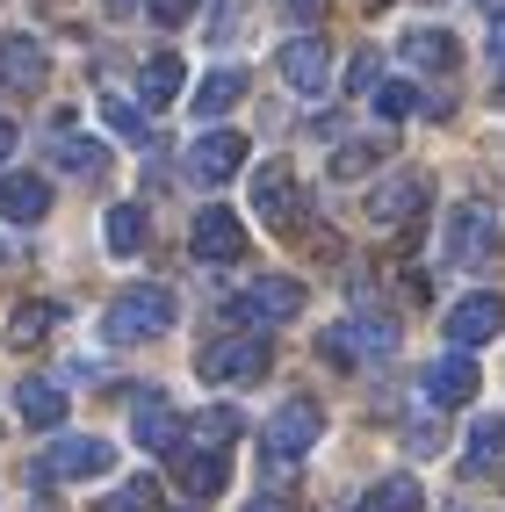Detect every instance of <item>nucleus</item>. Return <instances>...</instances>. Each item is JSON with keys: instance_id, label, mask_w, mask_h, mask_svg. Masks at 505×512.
<instances>
[{"instance_id": "36", "label": "nucleus", "mask_w": 505, "mask_h": 512, "mask_svg": "<svg viewBox=\"0 0 505 512\" xmlns=\"http://www.w3.org/2000/svg\"><path fill=\"white\" fill-rule=\"evenodd\" d=\"M282 15H289V22H318L325 0H282Z\"/></svg>"}, {"instance_id": "16", "label": "nucleus", "mask_w": 505, "mask_h": 512, "mask_svg": "<svg viewBox=\"0 0 505 512\" xmlns=\"http://www.w3.org/2000/svg\"><path fill=\"white\" fill-rule=\"evenodd\" d=\"M174 476H181L188 498H217V491L231 484V455H224V448H195V440H181V448H174Z\"/></svg>"}, {"instance_id": "30", "label": "nucleus", "mask_w": 505, "mask_h": 512, "mask_svg": "<svg viewBox=\"0 0 505 512\" xmlns=\"http://www.w3.org/2000/svg\"><path fill=\"white\" fill-rule=\"evenodd\" d=\"M51 159H58V166H65V174H73V181H94L101 166H109V152H101L94 138H65V145H58Z\"/></svg>"}, {"instance_id": "37", "label": "nucleus", "mask_w": 505, "mask_h": 512, "mask_svg": "<svg viewBox=\"0 0 505 512\" xmlns=\"http://www.w3.org/2000/svg\"><path fill=\"white\" fill-rule=\"evenodd\" d=\"M484 51H491V65H498V73H505V22H491V44H484Z\"/></svg>"}, {"instance_id": "42", "label": "nucleus", "mask_w": 505, "mask_h": 512, "mask_svg": "<svg viewBox=\"0 0 505 512\" xmlns=\"http://www.w3.org/2000/svg\"><path fill=\"white\" fill-rule=\"evenodd\" d=\"M498 101H505V73H498Z\"/></svg>"}, {"instance_id": "24", "label": "nucleus", "mask_w": 505, "mask_h": 512, "mask_svg": "<svg viewBox=\"0 0 505 512\" xmlns=\"http://www.w3.org/2000/svg\"><path fill=\"white\" fill-rule=\"evenodd\" d=\"M51 332H58V303H22V311L8 318V347L29 354V347H44Z\"/></svg>"}, {"instance_id": "1", "label": "nucleus", "mask_w": 505, "mask_h": 512, "mask_svg": "<svg viewBox=\"0 0 505 512\" xmlns=\"http://www.w3.org/2000/svg\"><path fill=\"white\" fill-rule=\"evenodd\" d=\"M181 318V303L166 282H138V289H123L109 311H101V332H109V347H138V339H166Z\"/></svg>"}, {"instance_id": "29", "label": "nucleus", "mask_w": 505, "mask_h": 512, "mask_svg": "<svg viewBox=\"0 0 505 512\" xmlns=\"http://www.w3.org/2000/svg\"><path fill=\"white\" fill-rule=\"evenodd\" d=\"M469 476H477V469H498L505 462V419H477V426H469Z\"/></svg>"}, {"instance_id": "26", "label": "nucleus", "mask_w": 505, "mask_h": 512, "mask_svg": "<svg viewBox=\"0 0 505 512\" xmlns=\"http://www.w3.org/2000/svg\"><path fill=\"white\" fill-rule=\"evenodd\" d=\"M383 159H390V138H354V145L332 152V181H361L368 166H383Z\"/></svg>"}, {"instance_id": "4", "label": "nucleus", "mask_w": 505, "mask_h": 512, "mask_svg": "<svg viewBox=\"0 0 505 512\" xmlns=\"http://www.w3.org/2000/svg\"><path fill=\"white\" fill-rule=\"evenodd\" d=\"M267 361H275V347L260 332H231V339H210L195 354V375L202 383H253V375H267Z\"/></svg>"}, {"instance_id": "25", "label": "nucleus", "mask_w": 505, "mask_h": 512, "mask_svg": "<svg viewBox=\"0 0 505 512\" xmlns=\"http://www.w3.org/2000/svg\"><path fill=\"white\" fill-rule=\"evenodd\" d=\"M239 101H246V73L224 65V73H210L195 87V116H224V109H239Z\"/></svg>"}, {"instance_id": "8", "label": "nucleus", "mask_w": 505, "mask_h": 512, "mask_svg": "<svg viewBox=\"0 0 505 512\" xmlns=\"http://www.w3.org/2000/svg\"><path fill=\"white\" fill-rule=\"evenodd\" d=\"M253 217L267 224V231H296V217H303V188H296V166L289 159H267V166H253Z\"/></svg>"}, {"instance_id": "14", "label": "nucleus", "mask_w": 505, "mask_h": 512, "mask_svg": "<svg viewBox=\"0 0 505 512\" xmlns=\"http://www.w3.org/2000/svg\"><path fill=\"white\" fill-rule=\"evenodd\" d=\"M419 397L441 404V412H448V404H469V397H477V361H469V354L426 361V368H419Z\"/></svg>"}, {"instance_id": "41", "label": "nucleus", "mask_w": 505, "mask_h": 512, "mask_svg": "<svg viewBox=\"0 0 505 512\" xmlns=\"http://www.w3.org/2000/svg\"><path fill=\"white\" fill-rule=\"evenodd\" d=\"M477 8H484V15H498V22H505V0H477Z\"/></svg>"}, {"instance_id": "23", "label": "nucleus", "mask_w": 505, "mask_h": 512, "mask_svg": "<svg viewBox=\"0 0 505 512\" xmlns=\"http://www.w3.org/2000/svg\"><path fill=\"white\" fill-rule=\"evenodd\" d=\"M101 246H109L116 260H130L145 246V210H138V202H116V210L101 217Z\"/></svg>"}, {"instance_id": "7", "label": "nucleus", "mask_w": 505, "mask_h": 512, "mask_svg": "<svg viewBox=\"0 0 505 512\" xmlns=\"http://www.w3.org/2000/svg\"><path fill=\"white\" fill-rule=\"evenodd\" d=\"M426 202H433V181L419 174V166H397V174H383L376 188H368V224H383V231L419 224Z\"/></svg>"}, {"instance_id": "12", "label": "nucleus", "mask_w": 505, "mask_h": 512, "mask_svg": "<svg viewBox=\"0 0 505 512\" xmlns=\"http://www.w3.org/2000/svg\"><path fill=\"white\" fill-rule=\"evenodd\" d=\"M275 65H282V80H289L296 94H325V87H332V44L311 37V29H303V37H289Z\"/></svg>"}, {"instance_id": "27", "label": "nucleus", "mask_w": 505, "mask_h": 512, "mask_svg": "<svg viewBox=\"0 0 505 512\" xmlns=\"http://www.w3.org/2000/svg\"><path fill=\"white\" fill-rule=\"evenodd\" d=\"M441 440H448L441 404H426V397H419V412L404 419V448H412V455H441Z\"/></svg>"}, {"instance_id": "5", "label": "nucleus", "mask_w": 505, "mask_h": 512, "mask_svg": "<svg viewBox=\"0 0 505 512\" xmlns=\"http://www.w3.org/2000/svg\"><path fill=\"white\" fill-rule=\"evenodd\" d=\"M224 311H231V325H253V332L289 325V318L303 311V282H289V275H260V282H246L239 296H231Z\"/></svg>"}, {"instance_id": "20", "label": "nucleus", "mask_w": 505, "mask_h": 512, "mask_svg": "<svg viewBox=\"0 0 505 512\" xmlns=\"http://www.w3.org/2000/svg\"><path fill=\"white\" fill-rule=\"evenodd\" d=\"M397 51L412 58L419 73H455V65H462V44L448 37V29H412V37H404Z\"/></svg>"}, {"instance_id": "15", "label": "nucleus", "mask_w": 505, "mask_h": 512, "mask_svg": "<svg viewBox=\"0 0 505 512\" xmlns=\"http://www.w3.org/2000/svg\"><path fill=\"white\" fill-rule=\"evenodd\" d=\"M239 166H246V138H239V130H210V138H195V145H188V174H195L202 188L231 181Z\"/></svg>"}, {"instance_id": "21", "label": "nucleus", "mask_w": 505, "mask_h": 512, "mask_svg": "<svg viewBox=\"0 0 505 512\" xmlns=\"http://www.w3.org/2000/svg\"><path fill=\"white\" fill-rule=\"evenodd\" d=\"M15 412H22L29 426H44V433H51V426H65V390L44 383V375H29V383L15 390Z\"/></svg>"}, {"instance_id": "35", "label": "nucleus", "mask_w": 505, "mask_h": 512, "mask_svg": "<svg viewBox=\"0 0 505 512\" xmlns=\"http://www.w3.org/2000/svg\"><path fill=\"white\" fill-rule=\"evenodd\" d=\"M195 8H202V0H145V15H152L159 29H181V22H188Z\"/></svg>"}, {"instance_id": "31", "label": "nucleus", "mask_w": 505, "mask_h": 512, "mask_svg": "<svg viewBox=\"0 0 505 512\" xmlns=\"http://www.w3.org/2000/svg\"><path fill=\"white\" fill-rule=\"evenodd\" d=\"M368 101H376V116H383V123H404V116L419 109V87H412V80H383Z\"/></svg>"}, {"instance_id": "19", "label": "nucleus", "mask_w": 505, "mask_h": 512, "mask_svg": "<svg viewBox=\"0 0 505 512\" xmlns=\"http://www.w3.org/2000/svg\"><path fill=\"white\" fill-rule=\"evenodd\" d=\"M188 87V65L174 58V51H159V58H145V73H138V109H166Z\"/></svg>"}, {"instance_id": "22", "label": "nucleus", "mask_w": 505, "mask_h": 512, "mask_svg": "<svg viewBox=\"0 0 505 512\" xmlns=\"http://www.w3.org/2000/svg\"><path fill=\"white\" fill-rule=\"evenodd\" d=\"M354 512H426V491L419 476H383V484H368Z\"/></svg>"}, {"instance_id": "9", "label": "nucleus", "mask_w": 505, "mask_h": 512, "mask_svg": "<svg viewBox=\"0 0 505 512\" xmlns=\"http://www.w3.org/2000/svg\"><path fill=\"white\" fill-rule=\"evenodd\" d=\"M318 433H325V412H318L311 397H289V404H275V419L260 426V448L275 455V462H296V455L318 448Z\"/></svg>"}, {"instance_id": "38", "label": "nucleus", "mask_w": 505, "mask_h": 512, "mask_svg": "<svg viewBox=\"0 0 505 512\" xmlns=\"http://www.w3.org/2000/svg\"><path fill=\"white\" fill-rule=\"evenodd\" d=\"M8 152H15V123H8V116H0V159H8Z\"/></svg>"}, {"instance_id": "39", "label": "nucleus", "mask_w": 505, "mask_h": 512, "mask_svg": "<svg viewBox=\"0 0 505 512\" xmlns=\"http://www.w3.org/2000/svg\"><path fill=\"white\" fill-rule=\"evenodd\" d=\"M246 512H289V505H282V498H253Z\"/></svg>"}, {"instance_id": "40", "label": "nucleus", "mask_w": 505, "mask_h": 512, "mask_svg": "<svg viewBox=\"0 0 505 512\" xmlns=\"http://www.w3.org/2000/svg\"><path fill=\"white\" fill-rule=\"evenodd\" d=\"M101 8H109V15H130V8H138V0H101Z\"/></svg>"}, {"instance_id": "28", "label": "nucleus", "mask_w": 505, "mask_h": 512, "mask_svg": "<svg viewBox=\"0 0 505 512\" xmlns=\"http://www.w3.org/2000/svg\"><path fill=\"white\" fill-rule=\"evenodd\" d=\"M239 412H231V404H210V412H202L195 426H181V440H195V448H224V440H239Z\"/></svg>"}, {"instance_id": "6", "label": "nucleus", "mask_w": 505, "mask_h": 512, "mask_svg": "<svg viewBox=\"0 0 505 512\" xmlns=\"http://www.w3.org/2000/svg\"><path fill=\"white\" fill-rule=\"evenodd\" d=\"M116 469V448L94 433H65L37 455V484H80V476H109Z\"/></svg>"}, {"instance_id": "3", "label": "nucleus", "mask_w": 505, "mask_h": 512, "mask_svg": "<svg viewBox=\"0 0 505 512\" xmlns=\"http://www.w3.org/2000/svg\"><path fill=\"white\" fill-rule=\"evenodd\" d=\"M318 354H325L332 368H368V361H390V354H397V325H390V318H340V325H325Z\"/></svg>"}, {"instance_id": "17", "label": "nucleus", "mask_w": 505, "mask_h": 512, "mask_svg": "<svg viewBox=\"0 0 505 512\" xmlns=\"http://www.w3.org/2000/svg\"><path fill=\"white\" fill-rule=\"evenodd\" d=\"M51 80V58L37 37H0V87H15V94H37Z\"/></svg>"}, {"instance_id": "10", "label": "nucleus", "mask_w": 505, "mask_h": 512, "mask_svg": "<svg viewBox=\"0 0 505 512\" xmlns=\"http://www.w3.org/2000/svg\"><path fill=\"white\" fill-rule=\"evenodd\" d=\"M498 332H505V296H498V289H477V296H462L455 311H448V339H455V354L484 347V339H498Z\"/></svg>"}, {"instance_id": "32", "label": "nucleus", "mask_w": 505, "mask_h": 512, "mask_svg": "<svg viewBox=\"0 0 505 512\" xmlns=\"http://www.w3.org/2000/svg\"><path fill=\"white\" fill-rule=\"evenodd\" d=\"M152 505H159V484H152V476H138V484H123L101 512H152Z\"/></svg>"}, {"instance_id": "33", "label": "nucleus", "mask_w": 505, "mask_h": 512, "mask_svg": "<svg viewBox=\"0 0 505 512\" xmlns=\"http://www.w3.org/2000/svg\"><path fill=\"white\" fill-rule=\"evenodd\" d=\"M376 87H383V58L361 51V58L347 65V94H376Z\"/></svg>"}, {"instance_id": "34", "label": "nucleus", "mask_w": 505, "mask_h": 512, "mask_svg": "<svg viewBox=\"0 0 505 512\" xmlns=\"http://www.w3.org/2000/svg\"><path fill=\"white\" fill-rule=\"evenodd\" d=\"M101 116H109V130H123V138H145V116L130 109V101H116V94H109V101H101Z\"/></svg>"}, {"instance_id": "2", "label": "nucleus", "mask_w": 505, "mask_h": 512, "mask_svg": "<svg viewBox=\"0 0 505 512\" xmlns=\"http://www.w3.org/2000/svg\"><path fill=\"white\" fill-rule=\"evenodd\" d=\"M441 246H448L455 267H469V275L498 267V210H491V202H477V195L455 202V217H448V238H441Z\"/></svg>"}, {"instance_id": "13", "label": "nucleus", "mask_w": 505, "mask_h": 512, "mask_svg": "<svg viewBox=\"0 0 505 512\" xmlns=\"http://www.w3.org/2000/svg\"><path fill=\"white\" fill-rule=\"evenodd\" d=\"M188 253L210 260V267H231V260L246 253V224L231 217V210H202V217L188 224Z\"/></svg>"}, {"instance_id": "18", "label": "nucleus", "mask_w": 505, "mask_h": 512, "mask_svg": "<svg viewBox=\"0 0 505 512\" xmlns=\"http://www.w3.org/2000/svg\"><path fill=\"white\" fill-rule=\"evenodd\" d=\"M44 210H51V181L44 174H8L0 181V217L8 224H44Z\"/></svg>"}, {"instance_id": "11", "label": "nucleus", "mask_w": 505, "mask_h": 512, "mask_svg": "<svg viewBox=\"0 0 505 512\" xmlns=\"http://www.w3.org/2000/svg\"><path fill=\"white\" fill-rule=\"evenodd\" d=\"M130 433H138L145 455H174L181 448V412L159 390H138V397H130Z\"/></svg>"}]
</instances>
